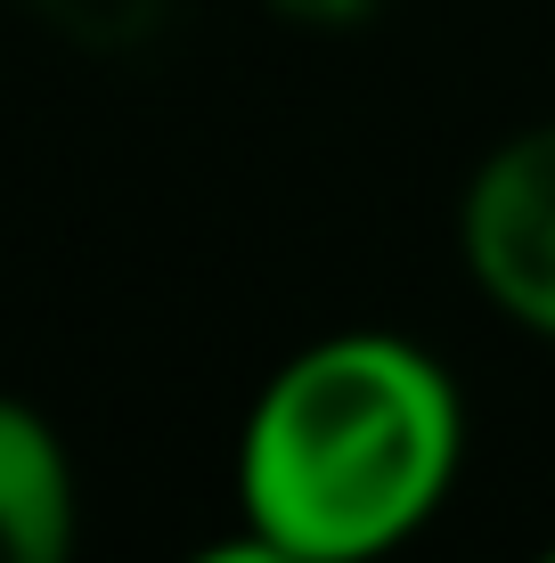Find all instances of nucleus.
Returning <instances> with one entry per match:
<instances>
[{
  "label": "nucleus",
  "instance_id": "5",
  "mask_svg": "<svg viewBox=\"0 0 555 563\" xmlns=\"http://www.w3.org/2000/svg\"><path fill=\"white\" fill-rule=\"evenodd\" d=\"M531 563H555V548H540V555H531Z\"/></svg>",
  "mask_w": 555,
  "mask_h": 563
},
{
  "label": "nucleus",
  "instance_id": "3",
  "mask_svg": "<svg viewBox=\"0 0 555 563\" xmlns=\"http://www.w3.org/2000/svg\"><path fill=\"white\" fill-rule=\"evenodd\" d=\"M74 465L33 400L0 393V563H74Z\"/></svg>",
  "mask_w": 555,
  "mask_h": 563
},
{
  "label": "nucleus",
  "instance_id": "2",
  "mask_svg": "<svg viewBox=\"0 0 555 563\" xmlns=\"http://www.w3.org/2000/svg\"><path fill=\"white\" fill-rule=\"evenodd\" d=\"M457 245L490 310L555 343V123H531L482 155L457 205Z\"/></svg>",
  "mask_w": 555,
  "mask_h": 563
},
{
  "label": "nucleus",
  "instance_id": "1",
  "mask_svg": "<svg viewBox=\"0 0 555 563\" xmlns=\"http://www.w3.org/2000/svg\"><path fill=\"white\" fill-rule=\"evenodd\" d=\"M466 400L409 335L343 327L262 384L237 433V507L302 563H376L442 515Z\"/></svg>",
  "mask_w": 555,
  "mask_h": 563
},
{
  "label": "nucleus",
  "instance_id": "4",
  "mask_svg": "<svg viewBox=\"0 0 555 563\" xmlns=\"http://www.w3.org/2000/svg\"><path fill=\"white\" fill-rule=\"evenodd\" d=\"M188 563H302V555H295V548H278V539H262L254 522H245L237 539H221V548H197Z\"/></svg>",
  "mask_w": 555,
  "mask_h": 563
}]
</instances>
